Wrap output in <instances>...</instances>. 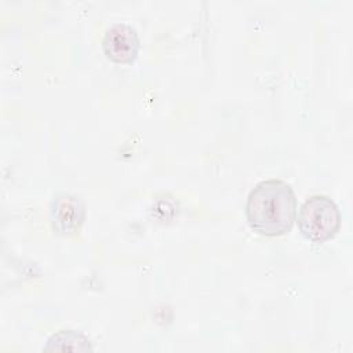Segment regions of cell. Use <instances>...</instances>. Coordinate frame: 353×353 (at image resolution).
I'll use <instances>...</instances> for the list:
<instances>
[{"label": "cell", "mask_w": 353, "mask_h": 353, "mask_svg": "<svg viewBox=\"0 0 353 353\" xmlns=\"http://www.w3.org/2000/svg\"><path fill=\"white\" fill-rule=\"evenodd\" d=\"M296 215V197L290 183L272 178L258 182L248 193L245 218L261 236L279 237L288 233Z\"/></svg>", "instance_id": "cell-1"}, {"label": "cell", "mask_w": 353, "mask_h": 353, "mask_svg": "<svg viewBox=\"0 0 353 353\" xmlns=\"http://www.w3.org/2000/svg\"><path fill=\"white\" fill-rule=\"evenodd\" d=\"M341 219V211L332 199L313 194L299 208L298 226L309 241L324 243L338 233Z\"/></svg>", "instance_id": "cell-2"}, {"label": "cell", "mask_w": 353, "mask_h": 353, "mask_svg": "<svg viewBox=\"0 0 353 353\" xmlns=\"http://www.w3.org/2000/svg\"><path fill=\"white\" fill-rule=\"evenodd\" d=\"M102 47L110 61L116 63H131L139 51V37L131 25L117 22L106 29Z\"/></svg>", "instance_id": "cell-3"}, {"label": "cell", "mask_w": 353, "mask_h": 353, "mask_svg": "<svg viewBox=\"0 0 353 353\" xmlns=\"http://www.w3.org/2000/svg\"><path fill=\"white\" fill-rule=\"evenodd\" d=\"M85 216L84 201L73 194H59L52 203V226L59 234H74L79 232Z\"/></svg>", "instance_id": "cell-4"}, {"label": "cell", "mask_w": 353, "mask_h": 353, "mask_svg": "<svg viewBox=\"0 0 353 353\" xmlns=\"http://www.w3.org/2000/svg\"><path fill=\"white\" fill-rule=\"evenodd\" d=\"M44 350L91 352L92 346L84 334L74 330H61L47 339Z\"/></svg>", "instance_id": "cell-5"}]
</instances>
